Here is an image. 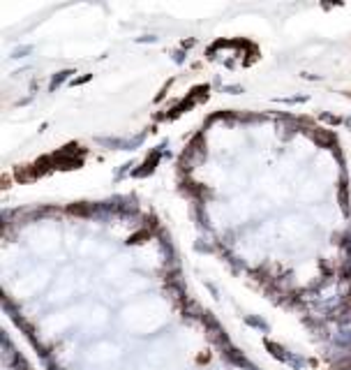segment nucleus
<instances>
[{
    "label": "nucleus",
    "instance_id": "obj_1",
    "mask_svg": "<svg viewBox=\"0 0 351 370\" xmlns=\"http://www.w3.org/2000/svg\"><path fill=\"white\" fill-rule=\"evenodd\" d=\"M14 176L19 178V181H30V178L37 176V169L35 167H19L14 172Z\"/></svg>",
    "mask_w": 351,
    "mask_h": 370
}]
</instances>
